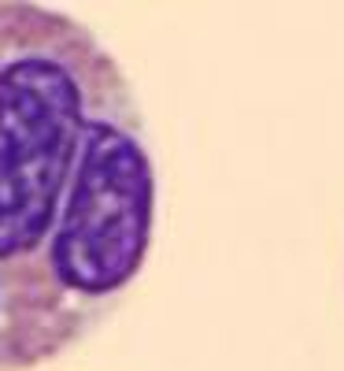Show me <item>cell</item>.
I'll use <instances>...</instances> for the list:
<instances>
[{"label":"cell","mask_w":344,"mask_h":371,"mask_svg":"<svg viewBox=\"0 0 344 371\" xmlns=\"http://www.w3.org/2000/svg\"><path fill=\"white\" fill-rule=\"evenodd\" d=\"M156 227L159 167L122 60L71 11L0 0V371L89 342Z\"/></svg>","instance_id":"6da1fadb"}]
</instances>
